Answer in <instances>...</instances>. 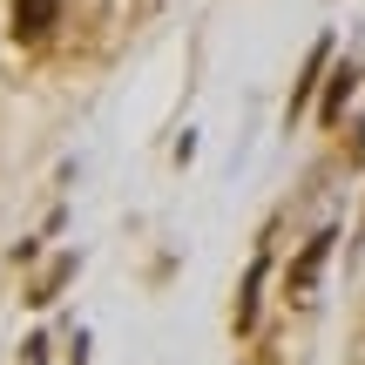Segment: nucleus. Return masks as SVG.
Wrapping results in <instances>:
<instances>
[{"label": "nucleus", "mask_w": 365, "mask_h": 365, "mask_svg": "<svg viewBox=\"0 0 365 365\" xmlns=\"http://www.w3.org/2000/svg\"><path fill=\"white\" fill-rule=\"evenodd\" d=\"M352 88H359V68H352V61L325 68V102H318V122H325V129H339V122H345V102H352Z\"/></svg>", "instance_id": "7ed1b4c3"}, {"label": "nucleus", "mask_w": 365, "mask_h": 365, "mask_svg": "<svg viewBox=\"0 0 365 365\" xmlns=\"http://www.w3.org/2000/svg\"><path fill=\"white\" fill-rule=\"evenodd\" d=\"M264 271H271V250H257V264H250L244 291H237V331H250V325H257V284H264Z\"/></svg>", "instance_id": "39448f33"}, {"label": "nucleus", "mask_w": 365, "mask_h": 365, "mask_svg": "<svg viewBox=\"0 0 365 365\" xmlns=\"http://www.w3.org/2000/svg\"><path fill=\"white\" fill-rule=\"evenodd\" d=\"M68 277H75V257H61V264H54V271H48V277H41V284H34V291H27V298H34V304H48V298H54V291H61V284H68Z\"/></svg>", "instance_id": "423d86ee"}, {"label": "nucleus", "mask_w": 365, "mask_h": 365, "mask_svg": "<svg viewBox=\"0 0 365 365\" xmlns=\"http://www.w3.org/2000/svg\"><path fill=\"white\" fill-rule=\"evenodd\" d=\"M54 21H61V0H14V41H48Z\"/></svg>", "instance_id": "f03ea898"}, {"label": "nucleus", "mask_w": 365, "mask_h": 365, "mask_svg": "<svg viewBox=\"0 0 365 365\" xmlns=\"http://www.w3.org/2000/svg\"><path fill=\"white\" fill-rule=\"evenodd\" d=\"M325 68H331V41H318L312 61H304V75H298V88H291V115H304V102H312V88L325 81Z\"/></svg>", "instance_id": "20e7f679"}, {"label": "nucleus", "mask_w": 365, "mask_h": 365, "mask_svg": "<svg viewBox=\"0 0 365 365\" xmlns=\"http://www.w3.org/2000/svg\"><path fill=\"white\" fill-rule=\"evenodd\" d=\"M331 237H339V230L304 237V250L284 264V304H312L318 298V271H325V257H331Z\"/></svg>", "instance_id": "f257e3e1"}, {"label": "nucleus", "mask_w": 365, "mask_h": 365, "mask_svg": "<svg viewBox=\"0 0 365 365\" xmlns=\"http://www.w3.org/2000/svg\"><path fill=\"white\" fill-rule=\"evenodd\" d=\"M21 365H48V339H21Z\"/></svg>", "instance_id": "0eeeda50"}]
</instances>
